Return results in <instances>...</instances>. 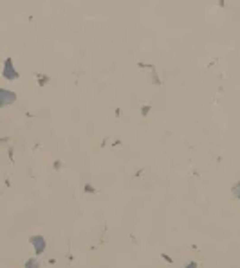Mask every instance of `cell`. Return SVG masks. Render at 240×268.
<instances>
[{"mask_svg":"<svg viewBox=\"0 0 240 268\" xmlns=\"http://www.w3.org/2000/svg\"><path fill=\"white\" fill-rule=\"evenodd\" d=\"M27 268H38V264H36V263H31V264L27 263Z\"/></svg>","mask_w":240,"mask_h":268,"instance_id":"obj_1","label":"cell"}]
</instances>
